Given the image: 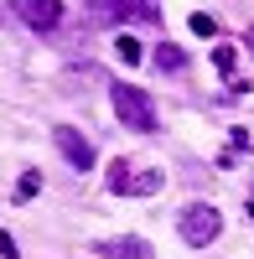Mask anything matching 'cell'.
I'll list each match as a JSON object with an SVG mask.
<instances>
[{
  "mask_svg": "<svg viewBox=\"0 0 254 259\" xmlns=\"http://www.w3.org/2000/svg\"><path fill=\"white\" fill-rule=\"evenodd\" d=\"M114 114L124 119V130H140V135H156V104L145 99V89L135 83H114Z\"/></svg>",
  "mask_w": 254,
  "mask_h": 259,
  "instance_id": "obj_1",
  "label": "cell"
},
{
  "mask_svg": "<svg viewBox=\"0 0 254 259\" xmlns=\"http://www.w3.org/2000/svg\"><path fill=\"white\" fill-rule=\"evenodd\" d=\"M177 228H182V239H187V244L207 249V244L223 233V218H218V207H213V202H192V207H182Z\"/></svg>",
  "mask_w": 254,
  "mask_h": 259,
  "instance_id": "obj_2",
  "label": "cell"
},
{
  "mask_svg": "<svg viewBox=\"0 0 254 259\" xmlns=\"http://www.w3.org/2000/svg\"><path fill=\"white\" fill-rule=\"evenodd\" d=\"M104 187L119 192V197H124V192H140V197H145V192H156V187H161V177H156V171H135V166L114 161V166H109V177H104Z\"/></svg>",
  "mask_w": 254,
  "mask_h": 259,
  "instance_id": "obj_3",
  "label": "cell"
},
{
  "mask_svg": "<svg viewBox=\"0 0 254 259\" xmlns=\"http://www.w3.org/2000/svg\"><path fill=\"white\" fill-rule=\"evenodd\" d=\"M11 11L26 21L31 31H52L62 21V0H11Z\"/></svg>",
  "mask_w": 254,
  "mask_h": 259,
  "instance_id": "obj_4",
  "label": "cell"
},
{
  "mask_svg": "<svg viewBox=\"0 0 254 259\" xmlns=\"http://www.w3.org/2000/svg\"><path fill=\"white\" fill-rule=\"evenodd\" d=\"M52 140H57V150H62V156H68V161H73L78 171H89V166H94V145L83 140L78 130H68V124H57V130H52Z\"/></svg>",
  "mask_w": 254,
  "mask_h": 259,
  "instance_id": "obj_5",
  "label": "cell"
},
{
  "mask_svg": "<svg viewBox=\"0 0 254 259\" xmlns=\"http://www.w3.org/2000/svg\"><path fill=\"white\" fill-rule=\"evenodd\" d=\"M109 11L119 21H140V26H156L161 21V0H109Z\"/></svg>",
  "mask_w": 254,
  "mask_h": 259,
  "instance_id": "obj_6",
  "label": "cell"
},
{
  "mask_svg": "<svg viewBox=\"0 0 254 259\" xmlns=\"http://www.w3.org/2000/svg\"><path fill=\"white\" fill-rule=\"evenodd\" d=\"M99 254H109V259H151V244L145 239H104Z\"/></svg>",
  "mask_w": 254,
  "mask_h": 259,
  "instance_id": "obj_7",
  "label": "cell"
},
{
  "mask_svg": "<svg viewBox=\"0 0 254 259\" xmlns=\"http://www.w3.org/2000/svg\"><path fill=\"white\" fill-rule=\"evenodd\" d=\"M156 68H161V73H182V68H187V57H182L177 47H161V52H156Z\"/></svg>",
  "mask_w": 254,
  "mask_h": 259,
  "instance_id": "obj_8",
  "label": "cell"
},
{
  "mask_svg": "<svg viewBox=\"0 0 254 259\" xmlns=\"http://www.w3.org/2000/svg\"><path fill=\"white\" fill-rule=\"evenodd\" d=\"M114 52H119L124 68H135V62H140V41H135V36H119V41H114Z\"/></svg>",
  "mask_w": 254,
  "mask_h": 259,
  "instance_id": "obj_9",
  "label": "cell"
},
{
  "mask_svg": "<svg viewBox=\"0 0 254 259\" xmlns=\"http://www.w3.org/2000/svg\"><path fill=\"white\" fill-rule=\"evenodd\" d=\"M36 187H41V177H36V171H26V177L16 182V197H21V202H26V197H36Z\"/></svg>",
  "mask_w": 254,
  "mask_h": 259,
  "instance_id": "obj_10",
  "label": "cell"
},
{
  "mask_svg": "<svg viewBox=\"0 0 254 259\" xmlns=\"http://www.w3.org/2000/svg\"><path fill=\"white\" fill-rule=\"evenodd\" d=\"M187 26H192V31H197V36H213V31H218V26H213V16H202V11H197V16H192V21H187Z\"/></svg>",
  "mask_w": 254,
  "mask_h": 259,
  "instance_id": "obj_11",
  "label": "cell"
},
{
  "mask_svg": "<svg viewBox=\"0 0 254 259\" xmlns=\"http://www.w3.org/2000/svg\"><path fill=\"white\" fill-rule=\"evenodd\" d=\"M0 259H21V254H16V239H11V233H0Z\"/></svg>",
  "mask_w": 254,
  "mask_h": 259,
  "instance_id": "obj_12",
  "label": "cell"
},
{
  "mask_svg": "<svg viewBox=\"0 0 254 259\" xmlns=\"http://www.w3.org/2000/svg\"><path fill=\"white\" fill-rule=\"evenodd\" d=\"M244 47H249V52H254V31H244Z\"/></svg>",
  "mask_w": 254,
  "mask_h": 259,
  "instance_id": "obj_13",
  "label": "cell"
}]
</instances>
